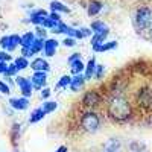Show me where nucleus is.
<instances>
[{
  "mask_svg": "<svg viewBox=\"0 0 152 152\" xmlns=\"http://www.w3.org/2000/svg\"><path fill=\"white\" fill-rule=\"evenodd\" d=\"M108 116L116 122H125L131 117V104L125 96L116 94L113 96L107 104Z\"/></svg>",
  "mask_w": 152,
  "mask_h": 152,
  "instance_id": "obj_1",
  "label": "nucleus"
},
{
  "mask_svg": "<svg viewBox=\"0 0 152 152\" xmlns=\"http://www.w3.org/2000/svg\"><path fill=\"white\" fill-rule=\"evenodd\" d=\"M151 24H152V9L148 6L138 8L134 14V26L138 31H145L151 28Z\"/></svg>",
  "mask_w": 152,
  "mask_h": 152,
  "instance_id": "obj_2",
  "label": "nucleus"
},
{
  "mask_svg": "<svg viewBox=\"0 0 152 152\" xmlns=\"http://www.w3.org/2000/svg\"><path fill=\"white\" fill-rule=\"evenodd\" d=\"M81 126L87 132H96L100 126V119L94 111H87L81 117Z\"/></svg>",
  "mask_w": 152,
  "mask_h": 152,
  "instance_id": "obj_3",
  "label": "nucleus"
},
{
  "mask_svg": "<svg viewBox=\"0 0 152 152\" xmlns=\"http://www.w3.org/2000/svg\"><path fill=\"white\" fill-rule=\"evenodd\" d=\"M44 41H46V40H43V38H37L31 47H21V56L31 58V56H34V55H38L40 52H43Z\"/></svg>",
  "mask_w": 152,
  "mask_h": 152,
  "instance_id": "obj_4",
  "label": "nucleus"
},
{
  "mask_svg": "<svg viewBox=\"0 0 152 152\" xmlns=\"http://www.w3.org/2000/svg\"><path fill=\"white\" fill-rule=\"evenodd\" d=\"M100 100H102V96L99 94L97 90H88L82 96V105L88 107V108H93V107H97L100 104Z\"/></svg>",
  "mask_w": 152,
  "mask_h": 152,
  "instance_id": "obj_5",
  "label": "nucleus"
},
{
  "mask_svg": "<svg viewBox=\"0 0 152 152\" xmlns=\"http://www.w3.org/2000/svg\"><path fill=\"white\" fill-rule=\"evenodd\" d=\"M15 84L18 85L20 91L24 97H31L32 96V90H34V85L31 82V78H24V76H15Z\"/></svg>",
  "mask_w": 152,
  "mask_h": 152,
  "instance_id": "obj_6",
  "label": "nucleus"
},
{
  "mask_svg": "<svg viewBox=\"0 0 152 152\" xmlns=\"http://www.w3.org/2000/svg\"><path fill=\"white\" fill-rule=\"evenodd\" d=\"M49 17V12L46 9H37V11H32L29 14V18L26 20L28 23H32L35 26H41L43 21Z\"/></svg>",
  "mask_w": 152,
  "mask_h": 152,
  "instance_id": "obj_7",
  "label": "nucleus"
},
{
  "mask_svg": "<svg viewBox=\"0 0 152 152\" xmlns=\"http://www.w3.org/2000/svg\"><path fill=\"white\" fill-rule=\"evenodd\" d=\"M31 82H32L34 88L43 90L47 84V73L46 72H34L32 76H31Z\"/></svg>",
  "mask_w": 152,
  "mask_h": 152,
  "instance_id": "obj_8",
  "label": "nucleus"
},
{
  "mask_svg": "<svg viewBox=\"0 0 152 152\" xmlns=\"http://www.w3.org/2000/svg\"><path fill=\"white\" fill-rule=\"evenodd\" d=\"M58 46H59V41L56 40V38H46V41H44V49H43L44 56H47V58L55 56Z\"/></svg>",
  "mask_w": 152,
  "mask_h": 152,
  "instance_id": "obj_9",
  "label": "nucleus"
},
{
  "mask_svg": "<svg viewBox=\"0 0 152 152\" xmlns=\"http://www.w3.org/2000/svg\"><path fill=\"white\" fill-rule=\"evenodd\" d=\"M34 72H49L50 70V64L44 59V58H41V56H38V58H35L32 62H31V66H29Z\"/></svg>",
  "mask_w": 152,
  "mask_h": 152,
  "instance_id": "obj_10",
  "label": "nucleus"
},
{
  "mask_svg": "<svg viewBox=\"0 0 152 152\" xmlns=\"http://www.w3.org/2000/svg\"><path fill=\"white\" fill-rule=\"evenodd\" d=\"M9 105L14 108V110H18V111H23V110H26L29 107V99L28 97H11L9 99Z\"/></svg>",
  "mask_w": 152,
  "mask_h": 152,
  "instance_id": "obj_11",
  "label": "nucleus"
},
{
  "mask_svg": "<svg viewBox=\"0 0 152 152\" xmlns=\"http://www.w3.org/2000/svg\"><path fill=\"white\" fill-rule=\"evenodd\" d=\"M102 8H104V5L99 2V0H90L88 2V5H87V14H88V17H96L100 11H102Z\"/></svg>",
  "mask_w": 152,
  "mask_h": 152,
  "instance_id": "obj_12",
  "label": "nucleus"
},
{
  "mask_svg": "<svg viewBox=\"0 0 152 152\" xmlns=\"http://www.w3.org/2000/svg\"><path fill=\"white\" fill-rule=\"evenodd\" d=\"M108 35H110V29H108V28H105L102 32L93 34L91 40H90L91 47H93V46H97V44H102V43H105V40H107V37H108Z\"/></svg>",
  "mask_w": 152,
  "mask_h": 152,
  "instance_id": "obj_13",
  "label": "nucleus"
},
{
  "mask_svg": "<svg viewBox=\"0 0 152 152\" xmlns=\"http://www.w3.org/2000/svg\"><path fill=\"white\" fill-rule=\"evenodd\" d=\"M84 84H85V76H84V73H82V75H76V76H73V78H72L70 90H72L73 93H78L81 88L84 87Z\"/></svg>",
  "mask_w": 152,
  "mask_h": 152,
  "instance_id": "obj_14",
  "label": "nucleus"
},
{
  "mask_svg": "<svg viewBox=\"0 0 152 152\" xmlns=\"http://www.w3.org/2000/svg\"><path fill=\"white\" fill-rule=\"evenodd\" d=\"M96 58H90V61L87 62L85 70H84V76H85V81H90L91 78H94V73H96Z\"/></svg>",
  "mask_w": 152,
  "mask_h": 152,
  "instance_id": "obj_15",
  "label": "nucleus"
},
{
  "mask_svg": "<svg viewBox=\"0 0 152 152\" xmlns=\"http://www.w3.org/2000/svg\"><path fill=\"white\" fill-rule=\"evenodd\" d=\"M50 12H64V14H70V8L69 6H66L62 2H58V0H52L50 2Z\"/></svg>",
  "mask_w": 152,
  "mask_h": 152,
  "instance_id": "obj_16",
  "label": "nucleus"
},
{
  "mask_svg": "<svg viewBox=\"0 0 152 152\" xmlns=\"http://www.w3.org/2000/svg\"><path fill=\"white\" fill-rule=\"evenodd\" d=\"M37 40V37H35V32L32 31H28V32H24L21 35V43H20V47H31L34 44V41Z\"/></svg>",
  "mask_w": 152,
  "mask_h": 152,
  "instance_id": "obj_17",
  "label": "nucleus"
},
{
  "mask_svg": "<svg viewBox=\"0 0 152 152\" xmlns=\"http://www.w3.org/2000/svg\"><path fill=\"white\" fill-rule=\"evenodd\" d=\"M117 47V41H107V43H102V44H97V46H93V52L94 53H100V52H108V50H113Z\"/></svg>",
  "mask_w": 152,
  "mask_h": 152,
  "instance_id": "obj_18",
  "label": "nucleus"
},
{
  "mask_svg": "<svg viewBox=\"0 0 152 152\" xmlns=\"http://www.w3.org/2000/svg\"><path fill=\"white\" fill-rule=\"evenodd\" d=\"M20 43H21V35H18V34L9 35V46L6 49V52H14V50L20 46Z\"/></svg>",
  "mask_w": 152,
  "mask_h": 152,
  "instance_id": "obj_19",
  "label": "nucleus"
},
{
  "mask_svg": "<svg viewBox=\"0 0 152 152\" xmlns=\"http://www.w3.org/2000/svg\"><path fill=\"white\" fill-rule=\"evenodd\" d=\"M69 66H70V72H72L73 76H76V75H82L84 70H85V64H84L81 59L72 62V64H69Z\"/></svg>",
  "mask_w": 152,
  "mask_h": 152,
  "instance_id": "obj_20",
  "label": "nucleus"
},
{
  "mask_svg": "<svg viewBox=\"0 0 152 152\" xmlns=\"http://www.w3.org/2000/svg\"><path fill=\"white\" fill-rule=\"evenodd\" d=\"M44 116H46L44 110H43L41 107L37 108V110H34V111L31 113V116H29V123H37V122H40Z\"/></svg>",
  "mask_w": 152,
  "mask_h": 152,
  "instance_id": "obj_21",
  "label": "nucleus"
},
{
  "mask_svg": "<svg viewBox=\"0 0 152 152\" xmlns=\"http://www.w3.org/2000/svg\"><path fill=\"white\" fill-rule=\"evenodd\" d=\"M14 64H15V67L18 69V72L20 70H26L29 66H31V62H29V59L28 58H24V56H18V58H15L14 59Z\"/></svg>",
  "mask_w": 152,
  "mask_h": 152,
  "instance_id": "obj_22",
  "label": "nucleus"
},
{
  "mask_svg": "<svg viewBox=\"0 0 152 152\" xmlns=\"http://www.w3.org/2000/svg\"><path fill=\"white\" fill-rule=\"evenodd\" d=\"M105 28H107V26H105V23H104V21H100V20H94V21H91V24H90V29H91L93 34L102 32Z\"/></svg>",
  "mask_w": 152,
  "mask_h": 152,
  "instance_id": "obj_23",
  "label": "nucleus"
},
{
  "mask_svg": "<svg viewBox=\"0 0 152 152\" xmlns=\"http://www.w3.org/2000/svg\"><path fill=\"white\" fill-rule=\"evenodd\" d=\"M70 84H72V76L70 75H64V76H61V78H59L56 87L58 88H67V87H70Z\"/></svg>",
  "mask_w": 152,
  "mask_h": 152,
  "instance_id": "obj_24",
  "label": "nucleus"
},
{
  "mask_svg": "<svg viewBox=\"0 0 152 152\" xmlns=\"http://www.w3.org/2000/svg\"><path fill=\"white\" fill-rule=\"evenodd\" d=\"M41 108L44 110L46 114H49V113H52V111H55L58 108V102H53V100H46Z\"/></svg>",
  "mask_w": 152,
  "mask_h": 152,
  "instance_id": "obj_25",
  "label": "nucleus"
},
{
  "mask_svg": "<svg viewBox=\"0 0 152 152\" xmlns=\"http://www.w3.org/2000/svg\"><path fill=\"white\" fill-rule=\"evenodd\" d=\"M17 73H18V69L15 67V64H14V62H9V64H8V70L5 73V78H15Z\"/></svg>",
  "mask_w": 152,
  "mask_h": 152,
  "instance_id": "obj_26",
  "label": "nucleus"
},
{
  "mask_svg": "<svg viewBox=\"0 0 152 152\" xmlns=\"http://www.w3.org/2000/svg\"><path fill=\"white\" fill-rule=\"evenodd\" d=\"M35 37L46 40V37H47V29H44L43 26H37V28H35Z\"/></svg>",
  "mask_w": 152,
  "mask_h": 152,
  "instance_id": "obj_27",
  "label": "nucleus"
},
{
  "mask_svg": "<svg viewBox=\"0 0 152 152\" xmlns=\"http://www.w3.org/2000/svg\"><path fill=\"white\" fill-rule=\"evenodd\" d=\"M104 75H105V67H104L102 64H97V67H96V73H94V78L100 81V79L104 78Z\"/></svg>",
  "mask_w": 152,
  "mask_h": 152,
  "instance_id": "obj_28",
  "label": "nucleus"
},
{
  "mask_svg": "<svg viewBox=\"0 0 152 152\" xmlns=\"http://www.w3.org/2000/svg\"><path fill=\"white\" fill-rule=\"evenodd\" d=\"M0 93L2 94H9L11 93V88H9V85L5 81H0Z\"/></svg>",
  "mask_w": 152,
  "mask_h": 152,
  "instance_id": "obj_29",
  "label": "nucleus"
},
{
  "mask_svg": "<svg viewBox=\"0 0 152 152\" xmlns=\"http://www.w3.org/2000/svg\"><path fill=\"white\" fill-rule=\"evenodd\" d=\"M62 46H66V47H75L76 46V40H75V38H70V37H66L64 41H62Z\"/></svg>",
  "mask_w": 152,
  "mask_h": 152,
  "instance_id": "obj_30",
  "label": "nucleus"
},
{
  "mask_svg": "<svg viewBox=\"0 0 152 152\" xmlns=\"http://www.w3.org/2000/svg\"><path fill=\"white\" fill-rule=\"evenodd\" d=\"M9 46V35H3L2 38H0V47H2L3 50H6Z\"/></svg>",
  "mask_w": 152,
  "mask_h": 152,
  "instance_id": "obj_31",
  "label": "nucleus"
},
{
  "mask_svg": "<svg viewBox=\"0 0 152 152\" xmlns=\"http://www.w3.org/2000/svg\"><path fill=\"white\" fill-rule=\"evenodd\" d=\"M8 61H11L9 52H6V50H2V52H0V62H8Z\"/></svg>",
  "mask_w": 152,
  "mask_h": 152,
  "instance_id": "obj_32",
  "label": "nucleus"
},
{
  "mask_svg": "<svg viewBox=\"0 0 152 152\" xmlns=\"http://www.w3.org/2000/svg\"><path fill=\"white\" fill-rule=\"evenodd\" d=\"M79 59H81V53L75 52V53H72V55L67 58V62H69V64H72V62H75V61H79Z\"/></svg>",
  "mask_w": 152,
  "mask_h": 152,
  "instance_id": "obj_33",
  "label": "nucleus"
},
{
  "mask_svg": "<svg viewBox=\"0 0 152 152\" xmlns=\"http://www.w3.org/2000/svg\"><path fill=\"white\" fill-rule=\"evenodd\" d=\"M119 145H120L119 142H116V140H113V142H110V143H108V145H107L105 148H107V151H116V149L119 148ZM116 152H117V151H116Z\"/></svg>",
  "mask_w": 152,
  "mask_h": 152,
  "instance_id": "obj_34",
  "label": "nucleus"
},
{
  "mask_svg": "<svg viewBox=\"0 0 152 152\" xmlns=\"http://www.w3.org/2000/svg\"><path fill=\"white\" fill-rule=\"evenodd\" d=\"M49 18H50V20H53L55 23H61V21H62L58 12H49Z\"/></svg>",
  "mask_w": 152,
  "mask_h": 152,
  "instance_id": "obj_35",
  "label": "nucleus"
},
{
  "mask_svg": "<svg viewBox=\"0 0 152 152\" xmlns=\"http://www.w3.org/2000/svg\"><path fill=\"white\" fill-rule=\"evenodd\" d=\"M50 93H52V90H50V88H47V87H44L43 90H41V99H47V97L50 96Z\"/></svg>",
  "mask_w": 152,
  "mask_h": 152,
  "instance_id": "obj_36",
  "label": "nucleus"
},
{
  "mask_svg": "<svg viewBox=\"0 0 152 152\" xmlns=\"http://www.w3.org/2000/svg\"><path fill=\"white\" fill-rule=\"evenodd\" d=\"M6 70H8V62H0V73L5 75Z\"/></svg>",
  "mask_w": 152,
  "mask_h": 152,
  "instance_id": "obj_37",
  "label": "nucleus"
},
{
  "mask_svg": "<svg viewBox=\"0 0 152 152\" xmlns=\"http://www.w3.org/2000/svg\"><path fill=\"white\" fill-rule=\"evenodd\" d=\"M67 151H69V149H67V146H59L55 152H67Z\"/></svg>",
  "mask_w": 152,
  "mask_h": 152,
  "instance_id": "obj_38",
  "label": "nucleus"
},
{
  "mask_svg": "<svg viewBox=\"0 0 152 152\" xmlns=\"http://www.w3.org/2000/svg\"><path fill=\"white\" fill-rule=\"evenodd\" d=\"M107 152H116V151H107Z\"/></svg>",
  "mask_w": 152,
  "mask_h": 152,
  "instance_id": "obj_39",
  "label": "nucleus"
},
{
  "mask_svg": "<svg viewBox=\"0 0 152 152\" xmlns=\"http://www.w3.org/2000/svg\"><path fill=\"white\" fill-rule=\"evenodd\" d=\"M151 105H152V97H151Z\"/></svg>",
  "mask_w": 152,
  "mask_h": 152,
  "instance_id": "obj_40",
  "label": "nucleus"
}]
</instances>
